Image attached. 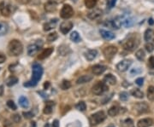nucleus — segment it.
<instances>
[{
  "mask_svg": "<svg viewBox=\"0 0 154 127\" xmlns=\"http://www.w3.org/2000/svg\"><path fill=\"white\" fill-rule=\"evenodd\" d=\"M0 13L2 14L3 16H5V17H8L11 15V6L5 3V2H2L0 3Z\"/></svg>",
  "mask_w": 154,
  "mask_h": 127,
  "instance_id": "9",
  "label": "nucleus"
},
{
  "mask_svg": "<svg viewBox=\"0 0 154 127\" xmlns=\"http://www.w3.org/2000/svg\"><path fill=\"white\" fill-rule=\"evenodd\" d=\"M135 56H136V57L138 60H140V61H143L145 57H146V54H145V51L143 50H137V52H136V54H135Z\"/></svg>",
  "mask_w": 154,
  "mask_h": 127,
  "instance_id": "35",
  "label": "nucleus"
},
{
  "mask_svg": "<svg viewBox=\"0 0 154 127\" xmlns=\"http://www.w3.org/2000/svg\"><path fill=\"white\" fill-rule=\"evenodd\" d=\"M106 91H108V86L105 82L98 81L93 86V93L97 95V96H99V95L103 94Z\"/></svg>",
  "mask_w": 154,
  "mask_h": 127,
  "instance_id": "4",
  "label": "nucleus"
},
{
  "mask_svg": "<svg viewBox=\"0 0 154 127\" xmlns=\"http://www.w3.org/2000/svg\"><path fill=\"white\" fill-rule=\"evenodd\" d=\"M101 36L106 39V40H111L113 38H115V34L113 33H111L110 31H107V30H104V29H100L99 31Z\"/></svg>",
  "mask_w": 154,
  "mask_h": 127,
  "instance_id": "19",
  "label": "nucleus"
},
{
  "mask_svg": "<svg viewBox=\"0 0 154 127\" xmlns=\"http://www.w3.org/2000/svg\"><path fill=\"white\" fill-rule=\"evenodd\" d=\"M153 40H154V34H153Z\"/></svg>",
  "mask_w": 154,
  "mask_h": 127,
  "instance_id": "54",
  "label": "nucleus"
},
{
  "mask_svg": "<svg viewBox=\"0 0 154 127\" xmlns=\"http://www.w3.org/2000/svg\"><path fill=\"white\" fill-rule=\"evenodd\" d=\"M119 113V109L118 107L117 106H113L111 107L109 110H108V114L111 117H114V116L117 115Z\"/></svg>",
  "mask_w": 154,
  "mask_h": 127,
  "instance_id": "27",
  "label": "nucleus"
},
{
  "mask_svg": "<svg viewBox=\"0 0 154 127\" xmlns=\"http://www.w3.org/2000/svg\"><path fill=\"white\" fill-rule=\"evenodd\" d=\"M104 81H105V83H106L110 85H114L117 84V79L112 74H107L106 76L104 78Z\"/></svg>",
  "mask_w": 154,
  "mask_h": 127,
  "instance_id": "22",
  "label": "nucleus"
},
{
  "mask_svg": "<svg viewBox=\"0 0 154 127\" xmlns=\"http://www.w3.org/2000/svg\"><path fill=\"white\" fill-rule=\"evenodd\" d=\"M43 74V68L42 67L38 64V63H34L33 65V74H32V79L31 80H29L28 82H26L24 84V86L26 87H33L35 86L36 84H38L39 80L41 79Z\"/></svg>",
  "mask_w": 154,
  "mask_h": 127,
  "instance_id": "1",
  "label": "nucleus"
},
{
  "mask_svg": "<svg viewBox=\"0 0 154 127\" xmlns=\"http://www.w3.org/2000/svg\"><path fill=\"white\" fill-rule=\"evenodd\" d=\"M13 120L15 123H18V122L21 121V117H20L19 114H15V115H13Z\"/></svg>",
  "mask_w": 154,
  "mask_h": 127,
  "instance_id": "44",
  "label": "nucleus"
},
{
  "mask_svg": "<svg viewBox=\"0 0 154 127\" xmlns=\"http://www.w3.org/2000/svg\"><path fill=\"white\" fill-rule=\"evenodd\" d=\"M57 5L58 3L53 1V0H49L45 3V10L48 13H51L54 12L57 10Z\"/></svg>",
  "mask_w": 154,
  "mask_h": 127,
  "instance_id": "12",
  "label": "nucleus"
},
{
  "mask_svg": "<svg viewBox=\"0 0 154 127\" xmlns=\"http://www.w3.org/2000/svg\"><path fill=\"white\" fill-rule=\"evenodd\" d=\"M103 53L105 57L108 59H111V58L114 57L116 56V54L117 53V48L114 45H109L104 49Z\"/></svg>",
  "mask_w": 154,
  "mask_h": 127,
  "instance_id": "8",
  "label": "nucleus"
},
{
  "mask_svg": "<svg viewBox=\"0 0 154 127\" xmlns=\"http://www.w3.org/2000/svg\"><path fill=\"white\" fill-rule=\"evenodd\" d=\"M16 1L21 4H27L31 0H16Z\"/></svg>",
  "mask_w": 154,
  "mask_h": 127,
  "instance_id": "48",
  "label": "nucleus"
},
{
  "mask_svg": "<svg viewBox=\"0 0 154 127\" xmlns=\"http://www.w3.org/2000/svg\"><path fill=\"white\" fill-rule=\"evenodd\" d=\"M58 35L57 33H50V34H48L47 36V40L48 41H50V42H53V41H55V40H57L58 39Z\"/></svg>",
  "mask_w": 154,
  "mask_h": 127,
  "instance_id": "37",
  "label": "nucleus"
},
{
  "mask_svg": "<svg viewBox=\"0 0 154 127\" xmlns=\"http://www.w3.org/2000/svg\"><path fill=\"white\" fill-rule=\"evenodd\" d=\"M105 119H106V116L105 114V113L103 111H99L89 117V122L92 126H94L103 122Z\"/></svg>",
  "mask_w": 154,
  "mask_h": 127,
  "instance_id": "3",
  "label": "nucleus"
},
{
  "mask_svg": "<svg viewBox=\"0 0 154 127\" xmlns=\"http://www.w3.org/2000/svg\"><path fill=\"white\" fill-rule=\"evenodd\" d=\"M70 39H71V41L73 42H75V43H78V42H80L81 40H82V38H81V36L79 35V33H77V32H73L71 34H70Z\"/></svg>",
  "mask_w": 154,
  "mask_h": 127,
  "instance_id": "30",
  "label": "nucleus"
},
{
  "mask_svg": "<svg viewBox=\"0 0 154 127\" xmlns=\"http://www.w3.org/2000/svg\"><path fill=\"white\" fill-rule=\"evenodd\" d=\"M136 84L140 86H141L143 84H144V79L143 78H139L136 80Z\"/></svg>",
  "mask_w": 154,
  "mask_h": 127,
  "instance_id": "47",
  "label": "nucleus"
},
{
  "mask_svg": "<svg viewBox=\"0 0 154 127\" xmlns=\"http://www.w3.org/2000/svg\"><path fill=\"white\" fill-rule=\"evenodd\" d=\"M53 105H54L53 102H48L46 105V107H44V110H43L44 114H51V112H52V106Z\"/></svg>",
  "mask_w": 154,
  "mask_h": 127,
  "instance_id": "24",
  "label": "nucleus"
},
{
  "mask_svg": "<svg viewBox=\"0 0 154 127\" xmlns=\"http://www.w3.org/2000/svg\"><path fill=\"white\" fill-rule=\"evenodd\" d=\"M153 120L152 119H143L138 121L137 127H149L153 126Z\"/></svg>",
  "mask_w": 154,
  "mask_h": 127,
  "instance_id": "16",
  "label": "nucleus"
},
{
  "mask_svg": "<svg viewBox=\"0 0 154 127\" xmlns=\"http://www.w3.org/2000/svg\"><path fill=\"white\" fill-rule=\"evenodd\" d=\"M73 27V23L70 21H66L62 22L60 25V31L63 34H67Z\"/></svg>",
  "mask_w": 154,
  "mask_h": 127,
  "instance_id": "11",
  "label": "nucleus"
},
{
  "mask_svg": "<svg viewBox=\"0 0 154 127\" xmlns=\"http://www.w3.org/2000/svg\"><path fill=\"white\" fill-rule=\"evenodd\" d=\"M8 32V25L5 22H0V36L6 34Z\"/></svg>",
  "mask_w": 154,
  "mask_h": 127,
  "instance_id": "31",
  "label": "nucleus"
},
{
  "mask_svg": "<svg viewBox=\"0 0 154 127\" xmlns=\"http://www.w3.org/2000/svg\"><path fill=\"white\" fill-rule=\"evenodd\" d=\"M5 60H6L5 55L0 52V64H1V63H4V62L5 61Z\"/></svg>",
  "mask_w": 154,
  "mask_h": 127,
  "instance_id": "45",
  "label": "nucleus"
},
{
  "mask_svg": "<svg viewBox=\"0 0 154 127\" xmlns=\"http://www.w3.org/2000/svg\"><path fill=\"white\" fill-rule=\"evenodd\" d=\"M145 48H146V51H148V52H150V53L153 52L154 50V45L152 43H146V45H145Z\"/></svg>",
  "mask_w": 154,
  "mask_h": 127,
  "instance_id": "38",
  "label": "nucleus"
},
{
  "mask_svg": "<svg viewBox=\"0 0 154 127\" xmlns=\"http://www.w3.org/2000/svg\"><path fill=\"white\" fill-rule=\"evenodd\" d=\"M139 45V41H137L134 38H129L124 44H123V48L126 50L129 51H133L136 49V47Z\"/></svg>",
  "mask_w": 154,
  "mask_h": 127,
  "instance_id": "7",
  "label": "nucleus"
},
{
  "mask_svg": "<svg viewBox=\"0 0 154 127\" xmlns=\"http://www.w3.org/2000/svg\"><path fill=\"white\" fill-rule=\"evenodd\" d=\"M101 15H102V10L99 9H94V10L87 13V17L91 20L98 19Z\"/></svg>",
  "mask_w": 154,
  "mask_h": 127,
  "instance_id": "14",
  "label": "nucleus"
},
{
  "mask_svg": "<svg viewBox=\"0 0 154 127\" xmlns=\"http://www.w3.org/2000/svg\"><path fill=\"white\" fill-rule=\"evenodd\" d=\"M141 73V69H140L139 68H133L130 71L131 75H135V74H138V73Z\"/></svg>",
  "mask_w": 154,
  "mask_h": 127,
  "instance_id": "41",
  "label": "nucleus"
},
{
  "mask_svg": "<svg viewBox=\"0 0 154 127\" xmlns=\"http://www.w3.org/2000/svg\"><path fill=\"white\" fill-rule=\"evenodd\" d=\"M97 55H98L97 50H89L85 53V57L86 58L88 61H93L96 58Z\"/></svg>",
  "mask_w": 154,
  "mask_h": 127,
  "instance_id": "21",
  "label": "nucleus"
},
{
  "mask_svg": "<svg viewBox=\"0 0 154 127\" xmlns=\"http://www.w3.org/2000/svg\"><path fill=\"white\" fill-rule=\"evenodd\" d=\"M71 53V50L70 48L68 46V45H63L58 48V54L60 56H63V57H65V56H68Z\"/></svg>",
  "mask_w": 154,
  "mask_h": 127,
  "instance_id": "17",
  "label": "nucleus"
},
{
  "mask_svg": "<svg viewBox=\"0 0 154 127\" xmlns=\"http://www.w3.org/2000/svg\"><path fill=\"white\" fill-rule=\"evenodd\" d=\"M147 98L153 102L154 101V86H149L147 89Z\"/></svg>",
  "mask_w": 154,
  "mask_h": 127,
  "instance_id": "32",
  "label": "nucleus"
},
{
  "mask_svg": "<svg viewBox=\"0 0 154 127\" xmlns=\"http://www.w3.org/2000/svg\"><path fill=\"white\" fill-rule=\"evenodd\" d=\"M131 64H132V61L129 60V59H126V60H123V61H122L119 63H117V68L120 72H125L129 68Z\"/></svg>",
  "mask_w": 154,
  "mask_h": 127,
  "instance_id": "10",
  "label": "nucleus"
},
{
  "mask_svg": "<svg viewBox=\"0 0 154 127\" xmlns=\"http://www.w3.org/2000/svg\"><path fill=\"white\" fill-rule=\"evenodd\" d=\"M131 94L133 96L136 97V98H139V99H142L144 97V93L140 90V89H134L131 91Z\"/></svg>",
  "mask_w": 154,
  "mask_h": 127,
  "instance_id": "26",
  "label": "nucleus"
},
{
  "mask_svg": "<svg viewBox=\"0 0 154 127\" xmlns=\"http://www.w3.org/2000/svg\"><path fill=\"white\" fill-rule=\"evenodd\" d=\"M135 109L139 114H145L149 111V106L146 103H140L135 105Z\"/></svg>",
  "mask_w": 154,
  "mask_h": 127,
  "instance_id": "13",
  "label": "nucleus"
},
{
  "mask_svg": "<svg viewBox=\"0 0 154 127\" xmlns=\"http://www.w3.org/2000/svg\"><path fill=\"white\" fill-rule=\"evenodd\" d=\"M19 104H20V106L23 107V108H27V107H28V106H29V103H28L27 98L23 96H22L19 98Z\"/></svg>",
  "mask_w": 154,
  "mask_h": 127,
  "instance_id": "25",
  "label": "nucleus"
},
{
  "mask_svg": "<svg viewBox=\"0 0 154 127\" xmlns=\"http://www.w3.org/2000/svg\"><path fill=\"white\" fill-rule=\"evenodd\" d=\"M75 107H76V109H78L79 111H85L86 110V103H84V102H80V103H78L75 105Z\"/></svg>",
  "mask_w": 154,
  "mask_h": 127,
  "instance_id": "36",
  "label": "nucleus"
},
{
  "mask_svg": "<svg viewBox=\"0 0 154 127\" xmlns=\"http://www.w3.org/2000/svg\"><path fill=\"white\" fill-rule=\"evenodd\" d=\"M49 86H50V83H49V82H46V83L44 84V88H45V89H48Z\"/></svg>",
  "mask_w": 154,
  "mask_h": 127,
  "instance_id": "50",
  "label": "nucleus"
},
{
  "mask_svg": "<svg viewBox=\"0 0 154 127\" xmlns=\"http://www.w3.org/2000/svg\"><path fill=\"white\" fill-rule=\"evenodd\" d=\"M53 1H55V2L58 3H62V2H63L64 0H53Z\"/></svg>",
  "mask_w": 154,
  "mask_h": 127,
  "instance_id": "53",
  "label": "nucleus"
},
{
  "mask_svg": "<svg viewBox=\"0 0 154 127\" xmlns=\"http://www.w3.org/2000/svg\"><path fill=\"white\" fill-rule=\"evenodd\" d=\"M23 114L26 119H32L34 117V114H32L31 112H23Z\"/></svg>",
  "mask_w": 154,
  "mask_h": 127,
  "instance_id": "42",
  "label": "nucleus"
},
{
  "mask_svg": "<svg viewBox=\"0 0 154 127\" xmlns=\"http://www.w3.org/2000/svg\"><path fill=\"white\" fill-rule=\"evenodd\" d=\"M52 52H53V48H51V47L46 48V50H44L39 55L38 58H39V60H44V59H46V58L49 57L51 55Z\"/></svg>",
  "mask_w": 154,
  "mask_h": 127,
  "instance_id": "18",
  "label": "nucleus"
},
{
  "mask_svg": "<svg viewBox=\"0 0 154 127\" xmlns=\"http://www.w3.org/2000/svg\"><path fill=\"white\" fill-rule=\"evenodd\" d=\"M116 3H117V0H110V8L114 7V6H115V4H116Z\"/></svg>",
  "mask_w": 154,
  "mask_h": 127,
  "instance_id": "49",
  "label": "nucleus"
},
{
  "mask_svg": "<svg viewBox=\"0 0 154 127\" xmlns=\"http://www.w3.org/2000/svg\"><path fill=\"white\" fill-rule=\"evenodd\" d=\"M128 98H129V94H128V93L125 92V91L120 93V99H121L122 101L125 102V101L128 100Z\"/></svg>",
  "mask_w": 154,
  "mask_h": 127,
  "instance_id": "39",
  "label": "nucleus"
},
{
  "mask_svg": "<svg viewBox=\"0 0 154 127\" xmlns=\"http://www.w3.org/2000/svg\"><path fill=\"white\" fill-rule=\"evenodd\" d=\"M149 66L152 68H154V57H151L149 59Z\"/></svg>",
  "mask_w": 154,
  "mask_h": 127,
  "instance_id": "46",
  "label": "nucleus"
},
{
  "mask_svg": "<svg viewBox=\"0 0 154 127\" xmlns=\"http://www.w3.org/2000/svg\"><path fill=\"white\" fill-rule=\"evenodd\" d=\"M17 82H18V79H17L16 77H15V76H11V77H10V78L7 80L6 84H7L8 86H10V87H11L13 85H15Z\"/></svg>",
  "mask_w": 154,
  "mask_h": 127,
  "instance_id": "33",
  "label": "nucleus"
},
{
  "mask_svg": "<svg viewBox=\"0 0 154 127\" xmlns=\"http://www.w3.org/2000/svg\"><path fill=\"white\" fill-rule=\"evenodd\" d=\"M3 92H4V86H0V96L3 95Z\"/></svg>",
  "mask_w": 154,
  "mask_h": 127,
  "instance_id": "52",
  "label": "nucleus"
},
{
  "mask_svg": "<svg viewBox=\"0 0 154 127\" xmlns=\"http://www.w3.org/2000/svg\"><path fill=\"white\" fill-rule=\"evenodd\" d=\"M7 106L10 107V108H11L12 110H15L16 109V106H15V103L13 102V101H8L7 102Z\"/></svg>",
  "mask_w": 154,
  "mask_h": 127,
  "instance_id": "40",
  "label": "nucleus"
},
{
  "mask_svg": "<svg viewBox=\"0 0 154 127\" xmlns=\"http://www.w3.org/2000/svg\"><path fill=\"white\" fill-rule=\"evenodd\" d=\"M71 87V83L68 80H63L61 83V88L62 90L65 91V90H69Z\"/></svg>",
  "mask_w": 154,
  "mask_h": 127,
  "instance_id": "34",
  "label": "nucleus"
},
{
  "mask_svg": "<svg viewBox=\"0 0 154 127\" xmlns=\"http://www.w3.org/2000/svg\"><path fill=\"white\" fill-rule=\"evenodd\" d=\"M92 80H93V76L92 75H82V76H81L77 80L76 84H85V83L90 82Z\"/></svg>",
  "mask_w": 154,
  "mask_h": 127,
  "instance_id": "23",
  "label": "nucleus"
},
{
  "mask_svg": "<svg viewBox=\"0 0 154 127\" xmlns=\"http://www.w3.org/2000/svg\"><path fill=\"white\" fill-rule=\"evenodd\" d=\"M98 0H85V5L87 9H93L96 6Z\"/></svg>",
  "mask_w": 154,
  "mask_h": 127,
  "instance_id": "28",
  "label": "nucleus"
},
{
  "mask_svg": "<svg viewBox=\"0 0 154 127\" xmlns=\"http://www.w3.org/2000/svg\"><path fill=\"white\" fill-rule=\"evenodd\" d=\"M57 23H58V19H51V20H50L48 22L44 24V26H43V27H44V31L48 32V31H50V30L55 28V27H56Z\"/></svg>",
  "mask_w": 154,
  "mask_h": 127,
  "instance_id": "15",
  "label": "nucleus"
},
{
  "mask_svg": "<svg viewBox=\"0 0 154 127\" xmlns=\"http://www.w3.org/2000/svg\"><path fill=\"white\" fill-rule=\"evenodd\" d=\"M106 70V67L103 66V65H95L93 67V73H94L95 75H99L101 73H103Z\"/></svg>",
  "mask_w": 154,
  "mask_h": 127,
  "instance_id": "20",
  "label": "nucleus"
},
{
  "mask_svg": "<svg viewBox=\"0 0 154 127\" xmlns=\"http://www.w3.org/2000/svg\"><path fill=\"white\" fill-rule=\"evenodd\" d=\"M153 31L152 29H147L145 33V35H144V38L146 41H150L153 38Z\"/></svg>",
  "mask_w": 154,
  "mask_h": 127,
  "instance_id": "29",
  "label": "nucleus"
},
{
  "mask_svg": "<svg viewBox=\"0 0 154 127\" xmlns=\"http://www.w3.org/2000/svg\"><path fill=\"white\" fill-rule=\"evenodd\" d=\"M43 45V43L41 40H37L35 43L30 45L29 46L27 47V54L29 56H34L35 54H37L39 52V50H40V48Z\"/></svg>",
  "mask_w": 154,
  "mask_h": 127,
  "instance_id": "6",
  "label": "nucleus"
},
{
  "mask_svg": "<svg viewBox=\"0 0 154 127\" xmlns=\"http://www.w3.org/2000/svg\"><path fill=\"white\" fill-rule=\"evenodd\" d=\"M9 51L10 53L11 54L12 56H15V57H17V56H20L23 51V44L17 40V39H13L10 42L9 44Z\"/></svg>",
  "mask_w": 154,
  "mask_h": 127,
  "instance_id": "2",
  "label": "nucleus"
},
{
  "mask_svg": "<svg viewBox=\"0 0 154 127\" xmlns=\"http://www.w3.org/2000/svg\"><path fill=\"white\" fill-rule=\"evenodd\" d=\"M46 127H59V123H58V120H57V119H56V120H54L51 126H50L49 124H46Z\"/></svg>",
  "mask_w": 154,
  "mask_h": 127,
  "instance_id": "43",
  "label": "nucleus"
},
{
  "mask_svg": "<svg viewBox=\"0 0 154 127\" xmlns=\"http://www.w3.org/2000/svg\"><path fill=\"white\" fill-rule=\"evenodd\" d=\"M148 23L150 24V25H153L154 24L153 19V18H150V19H149V21H148Z\"/></svg>",
  "mask_w": 154,
  "mask_h": 127,
  "instance_id": "51",
  "label": "nucleus"
},
{
  "mask_svg": "<svg viewBox=\"0 0 154 127\" xmlns=\"http://www.w3.org/2000/svg\"><path fill=\"white\" fill-rule=\"evenodd\" d=\"M74 15V10L71 7V5L70 4H64L61 10V12H60V15L62 18L63 19H69L73 16Z\"/></svg>",
  "mask_w": 154,
  "mask_h": 127,
  "instance_id": "5",
  "label": "nucleus"
}]
</instances>
